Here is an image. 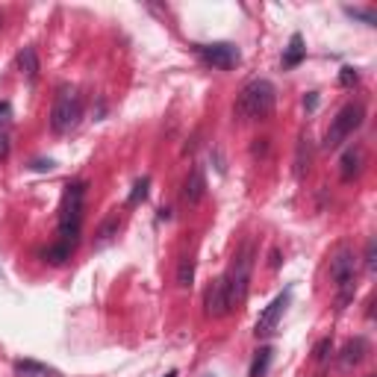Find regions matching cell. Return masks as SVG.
I'll return each mask as SVG.
<instances>
[{
  "instance_id": "10",
  "label": "cell",
  "mask_w": 377,
  "mask_h": 377,
  "mask_svg": "<svg viewBox=\"0 0 377 377\" xmlns=\"http://www.w3.org/2000/svg\"><path fill=\"white\" fill-rule=\"evenodd\" d=\"M118 227H121V218H118V212H109L101 221V227H97V233H95V251H104V247H109L115 242Z\"/></svg>"
},
{
  "instance_id": "19",
  "label": "cell",
  "mask_w": 377,
  "mask_h": 377,
  "mask_svg": "<svg viewBox=\"0 0 377 377\" xmlns=\"http://www.w3.org/2000/svg\"><path fill=\"white\" fill-rule=\"evenodd\" d=\"M177 283H180L183 289H188V286L195 283V260L192 256H183L180 269H177Z\"/></svg>"
},
{
  "instance_id": "18",
  "label": "cell",
  "mask_w": 377,
  "mask_h": 377,
  "mask_svg": "<svg viewBox=\"0 0 377 377\" xmlns=\"http://www.w3.org/2000/svg\"><path fill=\"white\" fill-rule=\"evenodd\" d=\"M269 365H271V348H260L254 356V363H251V372H247V377H263L265 372H269Z\"/></svg>"
},
{
  "instance_id": "8",
  "label": "cell",
  "mask_w": 377,
  "mask_h": 377,
  "mask_svg": "<svg viewBox=\"0 0 377 377\" xmlns=\"http://www.w3.org/2000/svg\"><path fill=\"white\" fill-rule=\"evenodd\" d=\"M289 297H292V292L286 289L283 295H277L274 301H271L269 306H265V313L260 315V321H256V336H269V333L277 330V324H280L283 313H286V306H289Z\"/></svg>"
},
{
  "instance_id": "30",
  "label": "cell",
  "mask_w": 377,
  "mask_h": 377,
  "mask_svg": "<svg viewBox=\"0 0 377 377\" xmlns=\"http://www.w3.org/2000/svg\"><path fill=\"white\" fill-rule=\"evenodd\" d=\"M165 377H177V372H168V374H165Z\"/></svg>"
},
{
  "instance_id": "16",
  "label": "cell",
  "mask_w": 377,
  "mask_h": 377,
  "mask_svg": "<svg viewBox=\"0 0 377 377\" xmlns=\"http://www.w3.org/2000/svg\"><path fill=\"white\" fill-rule=\"evenodd\" d=\"M360 162H363V147H348L342 154V180H354L360 174Z\"/></svg>"
},
{
  "instance_id": "9",
  "label": "cell",
  "mask_w": 377,
  "mask_h": 377,
  "mask_svg": "<svg viewBox=\"0 0 377 377\" xmlns=\"http://www.w3.org/2000/svg\"><path fill=\"white\" fill-rule=\"evenodd\" d=\"M204 306H206V315H212V319H221V315L230 313V297H227V280L224 277L212 280V286L204 295Z\"/></svg>"
},
{
  "instance_id": "21",
  "label": "cell",
  "mask_w": 377,
  "mask_h": 377,
  "mask_svg": "<svg viewBox=\"0 0 377 377\" xmlns=\"http://www.w3.org/2000/svg\"><path fill=\"white\" fill-rule=\"evenodd\" d=\"M147 188H151V180H147V177H142V180H136V183H133V192H130V197H127V204H130V206L142 204L145 197H147Z\"/></svg>"
},
{
  "instance_id": "11",
  "label": "cell",
  "mask_w": 377,
  "mask_h": 377,
  "mask_svg": "<svg viewBox=\"0 0 377 377\" xmlns=\"http://www.w3.org/2000/svg\"><path fill=\"white\" fill-rule=\"evenodd\" d=\"M365 354H369V342H365L363 336H356L354 342H348V345H345V348H342L339 365H342L345 372H348V369H354V365H360V363L365 360Z\"/></svg>"
},
{
  "instance_id": "27",
  "label": "cell",
  "mask_w": 377,
  "mask_h": 377,
  "mask_svg": "<svg viewBox=\"0 0 377 377\" xmlns=\"http://www.w3.org/2000/svg\"><path fill=\"white\" fill-rule=\"evenodd\" d=\"M365 265H369V271H374V265H377V260H374V239L369 242V251H365Z\"/></svg>"
},
{
  "instance_id": "17",
  "label": "cell",
  "mask_w": 377,
  "mask_h": 377,
  "mask_svg": "<svg viewBox=\"0 0 377 377\" xmlns=\"http://www.w3.org/2000/svg\"><path fill=\"white\" fill-rule=\"evenodd\" d=\"M71 254H74V245H65V242H53L51 247L45 251V260L51 263V265H65L68 260H71Z\"/></svg>"
},
{
  "instance_id": "22",
  "label": "cell",
  "mask_w": 377,
  "mask_h": 377,
  "mask_svg": "<svg viewBox=\"0 0 377 377\" xmlns=\"http://www.w3.org/2000/svg\"><path fill=\"white\" fill-rule=\"evenodd\" d=\"M356 83H360V74H356V68L345 65L342 71H339V86H342V88H351V86H356Z\"/></svg>"
},
{
  "instance_id": "13",
  "label": "cell",
  "mask_w": 377,
  "mask_h": 377,
  "mask_svg": "<svg viewBox=\"0 0 377 377\" xmlns=\"http://www.w3.org/2000/svg\"><path fill=\"white\" fill-rule=\"evenodd\" d=\"M304 56H306L304 36L301 33H292L289 45H286V51H283V71H292V68H297V65L304 62Z\"/></svg>"
},
{
  "instance_id": "2",
  "label": "cell",
  "mask_w": 377,
  "mask_h": 377,
  "mask_svg": "<svg viewBox=\"0 0 377 377\" xmlns=\"http://www.w3.org/2000/svg\"><path fill=\"white\" fill-rule=\"evenodd\" d=\"M83 206H86V183H68L65 195H62V206H59V221H56V242L74 245L77 247V236H80L83 227Z\"/></svg>"
},
{
  "instance_id": "26",
  "label": "cell",
  "mask_w": 377,
  "mask_h": 377,
  "mask_svg": "<svg viewBox=\"0 0 377 377\" xmlns=\"http://www.w3.org/2000/svg\"><path fill=\"white\" fill-rule=\"evenodd\" d=\"M304 106H306V112H315V106H319V95L310 92V95L304 97Z\"/></svg>"
},
{
  "instance_id": "23",
  "label": "cell",
  "mask_w": 377,
  "mask_h": 377,
  "mask_svg": "<svg viewBox=\"0 0 377 377\" xmlns=\"http://www.w3.org/2000/svg\"><path fill=\"white\" fill-rule=\"evenodd\" d=\"M330 348H333V342H330V339H321L319 345H315V360L324 363V360H327V351H330Z\"/></svg>"
},
{
  "instance_id": "6",
  "label": "cell",
  "mask_w": 377,
  "mask_h": 377,
  "mask_svg": "<svg viewBox=\"0 0 377 377\" xmlns=\"http://www.w3.org/2000/svg\"><path fill=\"white\" fill-rule=\"evenodd\" d=\"M195 53L204 59L206 65L218 68V71H230L242 62V53L239 47L230 45V42H212V45H195Z\"/></svg>"
},
{
  "instance_id": "25",
  "label": "cell",
  "mask_w": 377,
  "mask_h": 377,
  "mask_svg": "<svg viewBox=\"0 0 377 377\" xmlns=\"http://www.w3.org/2000/svg\"><path fill=\"white\" fill-rule=\"evenodd\" d=\"M56 162L53 160H36L33 165H29V168H33V171H51V168H53Z\"/></svg>"
},
{
  "instance_id": "3",
  "label": "cell",
  "mask_w": 377,
  "mask_h": 377,
  "mask_svg": "<svg viewBox=\"0 0 377 377\" xmlns=\"http://www.w3.org/2000/svg\"><path fill=\"white\" fill-rule=\"evenodd\" d=\"M330 280L336 283V301L339 310L354 297V286H356V256L348 245L336 247V254L330 256Z\"/></svg>"
},
{
  "instance_id": "7",
  "label": "cell",
  "mask_w": 377,
  "mask_h": 377,
  "mask_svg": "<svg viewBox=\"0 0 377 377\" xmlns=\"http://www.w3.org/2000/svg\"><path fill=\"white\" fill-rule=\"evenodd\" d=\"M224 280H227V297H230V310H233L236 304L245 301L247 283H251V260H247V254H242L239 260L233 263V269H230V274H224Z\"/></svg>"
},
{
  "instance_id": "12",
  "label": "cell",
  "mask_w": 377,
  "mask_h": 377,
  "mask_svg": "<svg viewBox=\"0 0 377 377\" xmlns=\"http://www.w3.org/2000/svg\"><path fill=\"white\" fill-rule=\"evenodd\" d=\"M204 195H206V177H204V168L195 165L192 174H188V180H186V188H183V201L186 204H197Z\"/></svg>"
},
{
  "instance_id": "20",
  "label": "cell",
  "mask_w": 377,
  "mask_h": 377,
  "mask_svg": "<svg viewBox=\"0 0 377 377\" xmlns=\"http://www.w3.org/2000/svg\"><path fill=\"white\" fill-rule=\"evenodd\" d=\"M345 15L356 18V21L369 24V27H377V12L374 9H360V6H345Z\"/></svg>"
},
{
  "instance_id": "1",
  "label": "cell",
  "mask_w": 377,
  "mask_h": 377,
  "mask_svg": "<svg viewBox=\"0 0 377 377\" xmlns=\"http://www.w3.org/2000/svg\"><path fill=\"white\" fill-rule=\"evenodd\" d=\"M274 104H277V88L271 80H256L247 83L242 92H239V101H236V115L242 121H263L274 112Z\"/></svg>"
},
{
  "instance_id": "28",
  "label": "cell",
  "mask_w": 377,
  "mask_h": 377,
  "mask_svg": "<svg viewBox=\"0 0 377 377\" xmlns=\"http://www.w3.org/2000/svg\"><path fill=\"white\" fill-rule=\"evenodd\" d=\"M271 269H280V251H271Z\"/></svg>"
},
{
  "instance_id": "15",
  "label": "cell",
  "mask_w": 377,
  "mask_h": 377,
  "mask_svg": "<svg viewBox=\"0 0 377 377\" xmlns=\"http://www.w3.org/2000/svg\"><path fill=\"white\" fill-rule=\"evenodd\" d=\"M15 374L18 377H59L56 369H51V365H45V363H36V360H18Z\"/></svg>"
},
{
  "instance_id": "24",
  "label": "cell",
  "mask_w": 377,
  "mask_h": 377,
  "mask_svg": "<svg viewBox=\"0 0 377 377\" xmlns=\"http://www.w3.org/2000/svg\"><path fill=\"white\" fill-rule=\"evenodd\" d=\"M6 156H9V130L0 127V160H6Z\"/></svg>"
},
{
  "instance_id": "5",
  "label": "cell",
  "mask_w": 377,
  "mask_h": 377,
  "mask_svg": "<svg viewBox=\"0 0 377 377\" xmlns=\"http://www.w3.org/2000/svg\"><path fill=\"white\" fill-rule=\"evenodd\" d=\"M363 118H365V106H363V104H348V106H342L339 115L333 118L330 130L324 133V151H336V147H339L354 130H360Z\"/></svg>"
},
{
  "instance_id": "29",
  "label": "cell",
  "mask_w": 377,
  "mask_h": 377,
  "mask_svg": "<svg viewBox=\"0 0 377 377\" xmlns=\"http://www.w3.org/2000/svg\"><path fill=\"white\" fill-rule=\"evenodd\" d=\"M0 115H9V104H0Z\"/></svg>"
},
{
  "instance_id": "4",
  "label": "cell",
  "mask_w": 377,
  "mask_h": 377,
  "mask_svg": "<svg viewBox=\"0 0 377 377\" xmlns=\"http://www.w3.org/2000/svg\"><path fill=\"white\" fill-rule=\"evenodd\" d=\"M80 118H83L80 95H77V88L62 86L59 88V95H56V101H53V109H51V130L56 136H65L80 124Z\"/></svg>"
},
{
  "instance_id": "14",
  "label": "cell",
  "mask_w": 377,
  "mask_h": 377,
  "mask_svg": "<svg viewBox=\"0 0 377 377\" xmlns=\"http://www.w3.org/2000/svg\"><path fill=\"white\" fill-rule=\"evenodd\" d=\"M18 68H21V74L27 77L29 86L38 80V53H36V47H21V53H18Z\"/></svg>"
}]
</instances>
